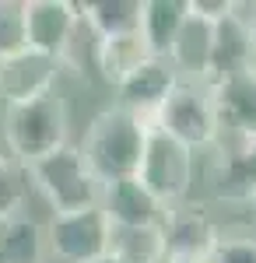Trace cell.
Returning <instances> with one entry per match:
<instances>
[{
  "instance_id": "obj_21",
  "label": "cell",
  "mask_w": 256,
  "mask_h": 263,
  "mask_svg": "<svg viewBox=\"0 0 256 263\" xmlns=\"http://www.w3.org/2000/svg\"><path fill=\"white\" fill-rule=\"evenodd\" d=\"M28 186H32L28 168L21 162H14V158L0 147V224L11 221L21 211V203L28 197Z\"/></svg>"
},
{
  "instance_id": "obj_7",
  "label": "cell",
  "mask_w": 256,
  "mask_h": 263,
  "mask_svg": "<svg viewBox=\"0 0 256 263\" xmlns=\"http://www.w3.org/2000/svg\"><path fill=\"white\" fill-rule=\"evenodd\" d=\"M161 239L165 263H207L221 239V228L204 203H179L161 218Z\"/></svg>"
},
{
  "instance_id": "obj_25",
  "label": "cell",
  "mask_w": 256,
  "mask_h": 263,
  "mask_svg": "<svg viewBox=\"0 0 256 263\" xmlns=\"http://www.w3.org/2000/svg\"><path fill=\"white\" fill-rule=\"evenodd\" d=\"M99 263H119V260H113V256H102V260Z\"/></svg>"
},
{
  "instance_id": "obj_20",
  "label": "cell",
  "mask_w": 256,
  "mask_h": 263,
  "mask_svg": "<svg viewBox=\"0 0 256 263\" xmlns=\"http://www.w3.org/2000/svg\"><path fill=\"white\" fill-rule=\"evenodd\" d=\"M148 57H151V53H148V46L140 39V32L119 35V39H95V53H92L95 67L102 70V81L113 84V88H116L134 67H140Z\"/></svg>"
},
{
  "instance_id": "obj_14",
  "label": "cell",
  "mask_w": 256,
  "mask_h": 263,
  "mask_svg": "<svg viewBox=\"0 0 256 263\" xmlns=\"http://www.w3.org/2000/svg\"><path fill=\"white\" fill-rule=\"evenodd\" d=\"M99 207L109 218V224H161L165 207L134 179H116L105 182L99 193Z\"/></svg>"
},
{
  "instance_id": "obj_5",
  "label": "cell",
  "mask_w": 256,
  "mask_h": 263,
  "mask_svg": "<svg viewBox=\"0 0 256 263\" xmlns=\"http://www.w3.org/2000/svg\"><path fill=\"white\" fill-rule=\"evenodd\" d=\"M137 182L165 211L186 203L190 190H193V151L151 126L148 144H144V158L137 168Z\"/></svg>"
},
{
  "instance_id": "obj_26",
  "label": "cell",
  "mask_w": 256,
  "mask_h": 263,
  "mask_svg": "<svg viewBox=\"0 0 256 263\" xmlns=\"http://www.w3.org/2000/svg\"><path fill=\"white\" fill-rule=\"evenodd\" d=\"M253 35H256V28H253Z\"/></svg>"
},
{
  "instance_id": "obj_11",
  "label": "cell",
  "mask_w": 256,
  "mask_h": 263,
  "mask_svg": "<svg viewBox=\"0 0 256 263\" xmlns=\"http://www.w3.org/2000/svg\"><path fill=\"white\" fill-rule=\"evenodd\" d=\"M211 190L225 203H256V137H235L232 147L221 151L211 172Z\"/></svg>"
},
{
  "instance_id": "obj_6",
  "label": "cell",
  "mask_w": 256,
  "mask_h": 263,
  "mask_svg": "<svg viewBox=\"0 0 256 263\" xmlns=\"http://www.w3.org/2000/svg\"><path fill=\"white\" fill-rule=\"evenodd\" d=\"M46 249L63 263H99L109 253V218L102 207H84L70 214H53L46 224Z\"/></svg>"
},
{
  "instance_id": "obj_1",
  "label": "cell",
  "mask_w": 256,
  "mask_h": 263,
  "mask_svg": "<svg viewBox=\"0 0 256 263\" xmlns=\"http://www.w3.org/2000/svg\"><path fill=\"white\" fill-rule=\"evenodd\" d=\"M148 130H151V123L134 116L123 105L102 109L99 116L88 123L84 141L78 144L92 179L99 186L116 182V179H134L140 168V158H144Z\"/></svg>"
},
{
  "instance_id": "obj_10",
  "label": "cell",
  "mask_w": 256,
  "mask_h": 263,
  "mask_svg": "<svg viewBox=\"0 0 256 263\" xmlns=\"http://www.w3.org/2000/svg\"><path fill=\"white\" fill-rule=\"evenodd\" d=\"M176 81H179V74H176V67L169 63V57H148L140 67H134L116 84V95H119L116 105H123L134 116L151 123V116L158 112V105L169 99V91L176 88Z\"/></svg>"
},
{
  "instance_id": "obj_23",
  "label": "cell",
  "mask_w": 256,
  "mask_h": 263,
  "mask_svg": "<svg viewBox=\"0 0 256 263\" xmlns=\"http://www.w3.org/2000/svg\"><path fill=\"white\" fill-rule=\"evenodd\" d=\"M207 263H256V239L253 235H225L217 239Z\"/></svg>"
},
{
  "instance_id": "obj_12",
  "label": "cell",
  "mask_w": 256,
  "mask_h": 263,
  "mask_svg": "<svg viewBox=\"0 0 256 263\" xmlns=\"http://www.w3.org/2000/svg\"><path fill=\"white\" fill-rule=\"evenodd\" d=\"M211 88L217 112V126L235 134V137H256V67L232 74Z\"/></svg>"
},
{
  "instance_id": "obj_3",
  "label": "cell",
  "mask_w": 256,
  "mask_h": 263,
  "mask_svg": "<svg viewBox=\"0 0 256 263\" xmlns=\"http://www.w3.org/2000/svg\"><path fill=\"white\" fill-rule=\"evenodd\" d=\"M151 126L161 130V134H169L172 141H179L182 147H190V151L214 144L221 137V126H217L211 88L204 81L179 78L176 88L169 91V99L161 102L158 112L151 116Z\"/></svg>"
},
{
  "instance_id": "obj_16",
  "label": "cell",
  "mask_w": 256,
  "mask_h": 263,
  "mask_svg": "<svg viewBox=\"0 0 256 263\" xmlns=\"http://www.w3.org/2000/svg\"><path fill=\"white\" fill-rule=\"evenodd\" d=\"M186 21V0H140V39L151 57H169Z\"/></svg>"
},
{
  "instance_id": "obj_24",
  "label": "cell",
  "mask_w": 256,
  "mask_h": 263,
  "mask_svg": "<svg viewBox=\"0 0 256 263\" xmlns=\"http://www.w3.org/2000/svg\"><path fill=\"white\" fill-rule=\"evenodd\" d=\"M228 4L232 0H186V11L193 14V18H204V21H221L228 14Z\"/></svg>"
},
{
  "instance_id": "obj_4",
  "label": "cell",
  "mask_w": 256,
  "mask_h": 263,
  "mask_svg": "<svg viewBox=\"0 0 256 263\" xmlns=\"http://www.w3.org/2000/svg\"><path fill=\"white\" fill-rule=\"evenodd\" d=\"M28 179L49 200L53 214H70V211H84L99 203L102 186L92 179L88 165L81 158V151L74 144H63L60 151L39 158L35 165H28Z\"/></svg>"
},
{
  "instance_id": "obj_15",
  "label": "cell",
  "mask_w": 256,
  "mask_h": 263,
  "mask_svg": "<svg viewBox=\"0 0 256 263\" xmlns=\"http://www.w3.org/2000/svg\"><path fill=\"white\" fill-rule=\"evenodd\" d=\"M211 39H214V25L204 18H193L186 11V21L179 28L176 42L169 49V63L176 67L179 78L204 81L207 78V63H211Z\"/></svg>"
},
{
  "instance_id": "obj_27",
  "label": "cell",
  "mask_w": 256,
  "mask_h": 263,
  "mask_svg": "<svg viewBox=\"0 0 256 263\" xmlns=\"http://www.w3.org/2000/svg\"><path fill=\"white\" fill-rule=\"evenodd\" d=\"M253 207H256V203H253Z\"/></svg>"
},
{
  "instance_id": "obj_19",
  "label": "cell",
  "mask_w": 256,
  "mask_h": 263,
  "mask_svg": "<svg viewBox=\"0 0 256 263\" xmlns=\"http://www.w3.org/2000/svg\"><path fill=\"white\" fill-rule=\"evenodd\" d=\"M0 263H46V228L28 214L0 224Z\"/></svg>"
},
{
  "instance_id": "obj_18",
  "label": "cell",
  "mask_w": 256,
  "mask_h": 263,
  "mask_svg": "<svg viewBox=\"0 0 256 263\" xmlns=\"http://www.w3.org/2000/svg\"><path fill=\"white\" fill-rule=\"evenodd\" d=\"M119 263H165L161 224H109V253Z\"/></svg>"
},
{
  "instance_id": "obj_13",
  "label": "cell",
  "mask_w": 256,
  "mask_h": 263,
  "mask_svg": "<svg viewBox=\"0 0 256 263\" xmlns=\"http://www.w3.org/2000/svg\"><path fill=\"white\" fill-rule=\"evenodd\" d=\"M256 67V35L253 28H246L242 21L225 14L214 21V39H211V63H207V78L204 84H217L232 74H242Z\"/></svg>"
},
{
  "instance_id": "obj_17",
  "label": "cell",
  "mask_w": 256,
  "mask_h": 263,
  "mask_svg": "<svg viewBox=\"0 0 256 263\" xmlns=\"http://www.w3.org/2000/svg\"><path fill=\"white\" fill-rule=\"evenodd\" d=\"M78 14L95 39H119L140 32V0H84L78 4Z\"/></svg>"
},
{
  "instance_id": "obj_2",
  "label": "cell",
  "mask_w": 256,
  "mask_h": 263,
  "mask_svg": "<svg viewBox=\"0 0 256 263\" xmlns=\"http://www.w3.org/2000/svg\"><path fill=\"white\" fill-rule=\"evenodd\" d=\"M70 134V112L57 91L35 102L4 105V151L25 168L60 151Z\"/></svg>"
},
{
  "instance_id": "obj_9",
  "label": "cell",
  "mask_w": 256,
  "mask_h": 263,
  "mask_svg": "<svg viewBox=\"0 0 256 263\" xmlns=\"http://www.w3.org/2000/svg\"><path fill=\"white\" fill-rule=\"evenodd\" d=\"M60 78V63L46 53L35 49H21L14 57L0 60V102L4 105H21V102H35L53 91Z\"/></svg>"
},
{
  "instance_id": "obj_22",
  "label": "cell",
  "mask_w": 256,
  "mask_h": 263,
  "mask_svg": "<svg viewBox=\"0 0 256 263\" xmlns=\"http://www.w3.org/2000/svg\"><path fill=\"white\" fill-rule=\"evenodd\" d=\"M28 49L25 39V0H0V60Z\"/></svg>"
},
{
  "instance_id": "obj_8",
  "label": "cell",
  "mask_w": 256,
  "mask_h": 263,
  "mask_svg": "<svg viewBox=\"0 0 256 263\" xmlns=\"http://www.w3.org/2000/svg\"><path fill=\"white\" fill-rule=\"evenodd\" d=\"M81 25L78 4L67 0H25V39L28 49L46 53L60 63L63 49L70 46Z\"/></svg>"
}]
</instances>
